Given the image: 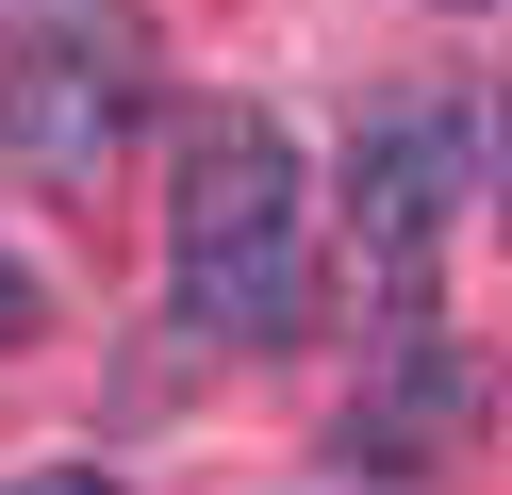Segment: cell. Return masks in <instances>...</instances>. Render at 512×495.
Segmentation results:
<instances>
[{
  "label": "cell",
  "mask_w": 512,
  "mask_h": 495,
  "mask_svg": "<svg viewBox=\"0 0 512 495\" xmlns=\"http://www.w3.org/2000/svg\"><path fill=\"white\" fill-rule=\"evenodd\" d=\"M17 495H116V479H17Z\"/></svg>",
  "instance_id": "cell-5"
},
{
  "label": "cell",
  "mask_w": 512,
  "mask_h": 495,
  "mask_svg": "<svg viewBox=\"0 0 512 495\" xmlns=\"http://www.w3.org/2000/svg\"><path fill=\"white\" fill-rule=\"evenodd\" d=\"M463 182H479V116L463 99H397V116H364V149H347V231H364L397 330H430V248H446V215H463Z\"/></svg>",
  "instance_id": "cell-3"
},
{
  "label": "cell",
  "mask_w": 512,
  "mask_h": 495,
  "mask_svg": "<svg viewBox=\"0 0 512 495\" xmlns=\"http://www.w3.org/2000/svg\"><path fill=\"white\" fill-rule=\"evenodd\" d=\"M149 99V33L133 0H0V165H34V182H100L116 132Z\"/></svg>",
  "instance_id": "cell-2"
},
{
  "label": "cell",
  "mask_w": 512,
  "mask_h": 495,
  "mask_svg": "<svg viewBox=\"0 0 512 495\" xmlns=\"http://www.w3.org/2000/svg\"><path fill=\"white\" fill-rule=\"evenodd\" d=\"M166 281L182 330L215 347H298L314 314V215H298V149L281 116H182V182H166Z\"/></svg>",
  "instance_id": "cell-1"
},
{
  "label": "cell",
  "mask_w": 512,
  "mask_h": 495,
  "mask_svg": "<svg viewBox=\"0 0 512 495\" xmlns=\"http://www.w3.org/2000/svg\"><path fill=\"white\" fill-rule=\"evenodd\" d=\"M34 330H50V297H34V264L0 248V347H34Z\"/></svg>",
  "instance_id": "cell-4"
}]
</instances>
